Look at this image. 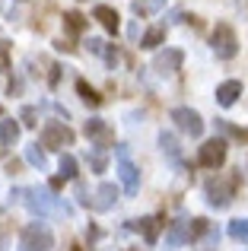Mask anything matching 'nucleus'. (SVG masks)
Instances as JSON below:
<instances>
[{"instance_id": "obj_3", "label": "nucleus", "mask_w": 248, "mask_h": 251, "mask_svg": "<svg viewBox=\"0 0 248 251\" xmlns=\"http://www.w3.org/2000/svg\"><path fill=\"white\" fill-rule=\"evenodd\" d=\"M210 48L213 54L220 57V61H232V57L239 54V35L236 29H232L229 23H217L210 32Z\"/></svg>"}, {"instance_id": "obj_18", "label": "nucleus", "mask_w": 248, "mask_h": 251, "mask_svg": "<svg viewBox=\"0 0 248 251\" xmlns=\"http://www.w3.org/2000/svg\"><path fill=\"white\" fill-rule=\"evenodd\" d=\"M162 42H166V25H153V29H147V32H143L140 48H143V51H156Z\"/></svg>"}, {"instance_id": "obj_9", "label": "nucleus", "mask_w": 248, "mask_h": 251, "mask_svg": "<svg viewBox=\"0 0 248 251\" xmlns=\"http://www.w3.org/2000/svg\"><path fill=\"white\" fill-rule=\"evenodd\" d=\"M223 162H226V140H223V137H213V140H207L204 147L198 150V166L220 169Z\"/></svg>"}, {"instance_id": "obj_26", "label": "nucleus", "mask_w": 248, "mask_h": 251, "mask_svg": "<svg viewBox=\"0 0 248 251\" xmlns=\"http://www.w3.org/2000/svg\"><path fill=\"white\" fill-rule=\"evenodd\" d=\"M89 166H93V172H105V166H108L105 150H99V147H96L93 153H89Z\"/></svg>"}, {"instance_id": "obj_15", "label": "nucleus", "mask_w": 248, "mask_h": 251, "mask_svg": "<svg viewBox=\"0 0 248 251\" xmlns=\"http://www.w3.org/2000/svg\"><path fill=\"white\" fill-rule=\"evenodd\" d=\"M239 96H242V80H226L217 86V105H223V108L236 105Z\"/></svg>"}, {"instance_id": "obj_16", "label": "nucleus", "mask_w": 248, "mask_h": 251, "mask_svg": "<svg viewBox=\"0 0 248 251\" xmlns=\"http://www.w3.org/2000/svg\"><path fill=\"white\" fill-rule=\"evenodd\" d=\"M159 147H162V153H166L169 159L178 166V159H181V147H178V137H175L172 130H162V134H159Z\"/></svg>"}, {"instance_id": "obj_12", "label": "nucleus", "mask_w": 248, "mask_h": 251, "mask_svg": "<svg viewBox=\"0 0 248 251\" xmlns=\"http://www.w3.org/2000/svg\"><path fill=\"white\" fill-rule=\"evenodd\" d=\"M188 242H194L191 220H175V223H169V229H166V245L169 248H181V245H188Z\"/></svg>"}, {"instance_id": "obj_10", "label": "nucleus", "mask_w": 248, "mask_h": 251, "mask_svg": "<svg viewBox=\"0 0 248 251\" xmlns=\"http://www.w3.org/2000/svg\"><path fill=\"white\" fill-rule=\"evenodd\" d=\"M181 64H185V54H181L178 48H166V51H159V54H156L153 70L159 76H172L175 70H181Z\"/></svg>"}, {"instance_id": "obj_32", "label": "nucleus", "mask_w": 248, "mask_h": 251, "mask_svg": "<svg viewBox=\"0 0 248 251\" xmlns=\"http://www.w3.org/2000/svg\"><path fill=\"white\" fill-rule=\"evenodd\" d=\"M48 188H51V191H61V188H64V178H61V175H54V178L48 181Z\"/></svg>"}, {"instance_id": "obj_20", "label": "nucleus", "mask_w": 248, "mask_h": 251, "mask_svg": "<svg viewBox=\"0 0 248 251\" xmlns=\"http://www.w3.org/2000/svg\"><path fill=\"white\" fill-rule=\"evenodd\" d=\"M57 175L64 181H76V156L74 153H61V166H57Z\"/></svg>"}, {"instance_id": "obj_23", "label": "nucleus", "mask_w": 248, "mask_h": 251, "mask_svg": "<svg viewBox=\"0 0 248 251\" xmlns=\"http://www.w3.org/2000/svg\"><path fill=\"white\" fill-rule=\"evenodd\" d=\"M76 92H80V99H83L86 105H93V108H96V105H102V96H99V92H96L86 80H76Z\"/></svg>"}, {"instance_id": "obj_8", "label": "nucleus", "mask_w": 248, "mask_h": 251, "mask_svg": "<svg viewBox=\"0 0 248 251\" xmlns=\"http://www.w3.org/2000/svg\"><path fill=\"white\" fill-rule=\"evenodd\" d=\"M83 134H86L99 150H112L115 147V130H112V124L102 121V118H89V121L83 124Z\"/></svg>"}, {"instance_id": "obj_27", "label": "nucleus", "mask_w": 248, "mask_h": 251, "mask_svg": "<svg viewBox=\"0 0 248 251\" xmlns=\"http://www.w3.org/2000/svg\"><path fill=\"white\" fill-rule=\"evenodd\" d=\"M0 70H10V42L0 38Z\"/></svg>"}, {"instance_id": "obj_29", "label": "nucleus", "mask_w": 248, "mask_h": 251, "mask_svg": "<svg viewBox=\"0 0 248 251\" xmlns=\"http://www.w3.org/2000/svg\"><path fill=\"white\" fill-rule=\"evenodd\" d=\"M48 83H51V89L61 83V64H51V76H48Z\"/></svg>"}, {"instance_id": "obj_17", "label": "nucleus", "mask_w": 248, "mask_h": 251, "mask_svg": "<svg viewBox=\"0 0 248 251\" xmlns=\"http://www.w3.org/2000/svg\"><path fill=\"white\" fill-rule=\"evenodd\" d=\"M86 25H89V19L83 16V13H76V10H67V13H64V29H67L70 35H83V32H86Z\"/></svg>"}, {"instance_id": "obj_19", "label": "nucleus", "mask_w": 248, "mask_h": 251, "mask_svg": "<svg viewBox=\"0 0 248 251\" xmlns=\"http://www.w3.org/2000/svg\"><path fill=\"white\" fill-rule=\"evenodd\" d=\"M16 140H19V121L16 118H3V121H0V143H3V147H13Z\"/></svg>"}, {"instance_id": "obj_22", "label": "nucleus", "mask_w": 248, "mask_h": 251, "mask_svg": "<svg viewBox=\"0 0 248 251\" xmlns=\"http://www.w3.org/2000/svg\"><path fill=\"white\" fill-rule=\"evenodd\" d=\"M229 239L239 245H248V216L245 220H232L229 223Z\"/></svg>"}, {"instance_id": "obj_24", "label": "nucleus", "mask_w": 248, "mask_h": 251, "mask_svg": "<svg viewBox=\"0 0 248 251\" xmlns=\"http://www.w3.org/2000/svg\"><path fill=\"white\" fill-rule=\"evenodd\" d=\"M25 162H29V166H35L38 172H42V169H48V156H45V150H38V143L25 150Z\"/></svg>"}, {"instance_id": "obj_11", "label": "nucleus", "mask_w": 248, "mask_h": 251, "mask_svg": "<svg viewBox=\"0 0 248 251\" xmlns=\"http://www.w3.org/2000/svg\"><path fill=\"white\" fill-rule=\"evenodd\" d=\"M162 226H166V216H143V220H130L127 229H134V232H143L147 245H156V242H159Z\"/></svg>"}, {"instance_id": "obj_33", "label": "nucleus", "mask_w": 248, "mask_h": 251, "mask_svg": "<svg viewBox=\"0 0 248 251\" xmlns=\"http://www.w3.org/2000/svg\"><path fill=\"white\" fill-rule=\"evenodd\" d=\"M0 251H3V239H0Z\"/></svg>"}, {"instance_id": "obj_14", "label": "nucleus", "mask_w": 248, "mask_h": 251, "mask_svg": "<svg viewBox=\"0 0 248 251\" xmlns=\"http://www.w3.org/2000/svg\"><path fill=\"white\" fill-rule=\"evenodd\" d=\"M93 19H99V25L108 32V35H118V29H121V16H118V10H115V6L99 3V6L93 10Z\"/></svg>"}, {"instance_id": "obj_7", "label": "nucleus", "mask_w": 248, "mask_h": 251, "mask_svg": "<svg viewBox=\"0 0 248 251\" xmlns=\"http://www.w3.org/2000/svg\"><path fill=\"white\" fill-rule=\"evenodd\" d=\"M169 118H172L175 127H178L181 134H188V137H200V134H204V118H200L194 108H188V105L172 108V115H169Z\"/></svg>"}, {"instance_id": "obj_21", "label": "nucleus", "mask_w": 248, "mask_h": 251, "mask_svg": "<svg viewBox=\"0 0 248 251\" xmlns=\"http://www.w3.org/2000/svg\"><path fill=\"white\" fill-rule=\"evenodd\" d=\"M217 130L226 134V137H232V140H239V143H248V127H236V124H229V121H217Z\"/></svg>"}, {"instance_id": "obj_25", "label": "nucleus", "mask_w": 248, "mask_h": 251, "mask_svg": "<svg viewBox=\"0 0 248 251\" xmlns=\"http://www.w3.org/2000/svg\"><path fill=\"white\" fill-rule=\"evenodd\" d=\"M162 6V0H134V13L137 16H147V13H156Z\"/></svg>"}, {"instance_id": "obj_31", "label": "nucleus", "mask_w": 248, "mask_h": 251, "mask_svg": "<svg viewBox=\"0 0 248 251\" xmlns=\"http://www.w3.org/2000/svg\"><path fill=\"white\" fill-rule=\"evenodd\" d=\"M54 48H57V51H67V54H70V51H76L74 45H67V42H64V38H57V42H54Z\"/></svg>"}, {"instance_id": "obj_2", "label": "nucleus", "mask_w": 248, "mask_h": 251, "mask_svg": "<svg viewBox=\"0 0 248 251\" xmlns=\"http://www.w3.org/2000/svg\"><path fill=\"white\" fill-rule=\"evenodd\" d=\"M239 172L232 175H213L204 181V194H207V203L213 210H226L232 201H236V191H239Z\"/></svg>"}, {"instance_id": "obj_1", "label": "nucleus", "mask_w": 248, "mask_h": 251, "mask_svg": "<svg viewBox=\"0 0 248 251\" xmlns=\"http://www.w3.org/2000/svg\"><path fill=\"white\" fill-rule=\"evenodd\" d=\"M10 197H13V201H19V203H25L35 216H51V213L67 216L70 213L67 203H57V197L51 194V188H16Z\"/></svg>"}, {"instance_id": "obj_4", "label": "nucleus", "mask_w": 248, "mask_h": 251, "mask_svg": "<svg viewBox=\"0 0 248 251\" xmlns=\"http://www.w3.org/2000/svg\"><path fill=\"white\" fill-rule=\"evenodd\" d=\"M54 248V235L45 223H29L19 232V251H51Z\"/></svg>"}, {"instance_id": "obj_28", "label": "nucleus", "mask_w": 248, "mask_h": 251, "mask_svg": "<svg viewBox=\"0 0 248 251\" xmlns=\"http://www.w3.org/2000/svg\"><path fill=\"white\" fill-rule=\"evenodd\" d=\"M35 118H38V108H32V105H25V108H23V124H25V127H35Z\"/></svg>"}, {"instance_id": "obj_34", "label": "nucleus", "mask_w": 248, "mask_h": 251, "mask_svg": "<svg viewBox=\"0 0 248 251\" xmlns=\"http://www.w3.org/2000/svg\"><path fill=\"white\" fill-rule=\"evenodd\" d=\"M70 251H83V248H70Z\"/></svg>"}, {"instance_id": "obj_6", "label": "nucleus", "mask_w": 248, "mask_h": 251, "mask_svg": "<svg viewBox=\"0 0 248 251\" xmlns=\"http://www.w3.org/2000/svg\"><path fill=\"white\" fill-rule=\"evenodd\" d=\"M115 153H118V178H121V191L127 197L137 194V188H140V169L130 162L127 156V147H115Z\"/></svg>"}, {"instance_id": "obj_5", "label": "nucleus", "mask_w": 248, "mask_h": 251, "mask_svg": "<svg viewBox=\"0 0 248 251\" xmlns=\"http://www.w3.org/2000/svg\"><path fill=\"white\" fill-rule=\"evenodd\" d=\"M42 150H67V147H74V140H76V134L67 127V121H48L42 127Z\"/></svg>"}, {"instance_id": "obj_30", "label": "nucleus", "mask_w": 248, "mask_h": 251, "mask_svg": "<svg viewBox=\"0 0 248 251\" xmlns=\"http://www.w3.org/2000/svg\"><path fill=\"white\" fill-rule=\"evenodd\" d=\"M102 57H105V61L112 64V67L118 64V51H115V48H105V54H102Z\"/></svg>"}, {"instance_id": "obj_13", "label": "nucleus", "mask_w": 248, "mask_h": 251, "mask_svg": "<svg viewBox=\"0 0 248 251\" xmlns=\"http://www.w3.org/2000/svg\"><path fill=\"white\" fill-rule=\"evenodd\" d=\"M118 197H121V188H118V184L102 181L89 207H93V210H99V213H105V210H112V207H115V201H118Z\"/></svg>"}]
</instances>
